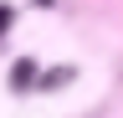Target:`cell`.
<instances>
[{
    "label": "cell",
    "mask_w": 123,
    "mask_h": 118,
    "mask_svg": "<svg viewBox=\"0 0 123 118\" xmlns=\"http://www.w3.org/2000/svg\"><path fill=\"white\" fill-rule=\"evenodd\" d=\"M5 26H10V10H5V5H0V31H5Z\"/></svg>",
    "instance_id": "obj_1"
}]
</instances>
